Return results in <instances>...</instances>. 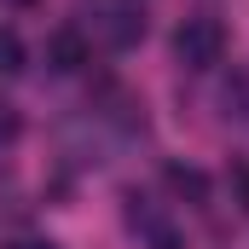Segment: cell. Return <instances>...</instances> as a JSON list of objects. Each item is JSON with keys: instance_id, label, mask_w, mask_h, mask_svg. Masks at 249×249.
<instances>
[{"instance_id": "cell-8", "label": "cell", "mask_w": 249, "mask_h": 249, "mask_svg": "<svg viewBox=\"0 0 249 249\" xmlns=\"http://www.w3.org/2000/svg\"><path fill=\"white\" fill-rule=\"evenodd\" d=\"M18 249H58V244H18Z\"/></svg>"}, {"instance_id": "cell-3", "label": "cell", "mask_w": 249, "mask_h": 249, "mask_svg": "<svg viewBox=\"0 0 249 249\" xmlns=\"http://www.w3.org/2000/svg\"><path fill=\"white\" fill-rule=\"evenodd\" d=\"M99 35H105L110 47H133V41H145V18H139L133 6H105Z\"/></svg>"}, {"instance_id": "cell-9", "label": "cell", "mask_w": 249, "mask_h": 249, "mask_svg": "<svg viewBox=\"0 0 249 249\" xmlns=\"http://www.w3.org/2000/svg\"><path fill=\"white\" fill-rule=\"evenodd\" d=\"M6 6H29V0H6Z\"/></svg>"}, {"instance_id": "cell-4", "label": "cell", "mask_w": 249, "mask_h": 249, "mask_svg": "<svg viewBox=\"0 0 249 249\" xmlns=\"http://www.w3.org/2000/svg\"><path fill=\"white\" fill-rule=\"evenodd\" d=\"M162 180H168V191H174L180 203H209V174H203V168L168 162V168H162Z\"/></svg>"}, {"instance_id": "cell-5", "label": "cell", "mask_w": 249, "mask_h": 249, "mask_svg": "<svg viewBox=\"0 0 249 249\" xmlns=\"http://www.w3.org/2000/svg\"><path fill=\"white\" fill-rule=\"evenodd\" d=\"M18 70H23V35L0 23V75H18Z\"/></svg>"}, {"instance_id": "cell-6", "label": "cell", "mask_w": 249, "mask_h": 249, "mask_svg": "<svg viewBox=\"0 0 249 249\" xmlns=\"http://www.w3.org/2000/svg\"><path fill=\"white\" fill-rule=\"evenodd\" d=\"M226 186H232V197H238V209L249 214V162H232V168H226Z\"/></svg>"}, {"instance_id": "cell-1", "label": "cell", "mask_w": 249, "mask_h": 249, "mask_svg": "<svg viewBox=\"0 0 249 249\" xmlns=\"http://www.w3.org/2000/svg\"><path fill=\"white\" fill-rule=\"evenodd\" d=\"M220 53H226V23L220 18H186L174 29V58L186 70H214Z\"/></svg>"}, {"instance_id": "cell-2", "label": "cell", "mask_w": 249, "mask_h": 249, "mask_svg": "<svg viewBox=\"0 0 249 249\" xmlns=\"http://www.w3.org/2000/svg\"><path fill=\"white\" fill-rule=\"evenodd\" d=\"M87 53H93V47H87L81 29H53V35H47V64H53L58 75H75V70L87 64Z\"/></svg>"}, {"instance_id": "cell-7", "label": "cell", "mask_w": 249, "mask_h": 249, "mask_svg": "<svg viewBox=\"0 0 249 249\" xmlns=\"http://www.w3.org/2000/svg\"><path fill=\"white\" fill-rule=\"evenodd\" d=\"M18 133H23V122H18V110H12V105H0V145H12Z\"/></svg>"}]
</instances>
